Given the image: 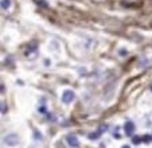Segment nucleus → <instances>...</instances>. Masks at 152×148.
<instances>
[{"instance_id":"f03ea898","label":"nucleus","mask_w":152,"mask_h":148,"mask_svg":"<svg viewBox=\"0 0 152 148\" xmlns=\"http://www.w3.org/2000/svg\"><path fill=\"white\" fill-rule=\"evenodd\" d=\"M3 141H4V144L8 145V147H15V145H18L20 143V139L16 133H8L7 136H4Z\"/></svg>"},{"instance_id":"423d86ee","label":"nucleus","mask_w":152,"mask_h":148,"mask_svg":"<svg viewBox=\"0 0 152 148\" xmlns=\"http://www.w3.org/2000/svg\"><path fill=\"white\" fill-rule=\"evenodd\" d=\"M100 135H101V131L98 129V131H96V132H92V133H89V140H97L98 137H100Z\"/></svg>"},{"instance_id":"39448f33","label":"nucleus","mask_w":152,"mask_h":148,"mask_svg":"<svg viewBox=\"0 0 152 148\" xmlns=\"http://www.w3.org/2000/svg\"><path fill=\"white\" fill-rule=\"evenodd\" d=\"M66 143L70 145V147H73V148H77L78 145H80V141H78V139L75 136H72V135L66 137Z\"/></svg>"},{"instance_id":"0eeeda50","label":"nucleus","mask_w":152,"mask_h":148,"mask_svg":"<svg viewBox=\"0 0 152 148\" xmlns=\"http://www.w3.org/2000/svg\"><path fill=\"white\" fill-rule=\"evenodd\" d=\"M10 6H11V1H10V0H1V8L3 10L10 8Z\"/></svg>"},{"instance_id":"9b49d317","label":"nucleus","mask_w":152,"mask_h":148,"mask_svg":"<svg viewBox=\"0 0 152 148\" xmlns=\"http://www.w3.org/2000/svg\"><path fill=\"white\" fill-rule=\"evenodd\" d=\"M45 65L49 66V65H50V61H49V59H46V61H45Z\"/></svg>"},{"instance_id":"9d476101","label":"nucleus","mask_w":152,"mask_h":148,"mask_svg":"<svg viewBox=\"0 0 152 148\" xmlns=\"http://www.w3.org/2000/svg\"><path fill=\"white\" fill-rule=\"evenodd\" d=\"M118 54H120L121 57H123V55H126V50H125V48H123V50H120V53H118Z\"/></svg>"},{"instance_id":"f8f14e48","label":"nucleus","mask_w":152,"mask_h":148,"mask_svg":"<svg viewBox=\"0 0 152 148\" xmlns=\"http://www.w3.org/2000/svg\"><path fill=\"white\" fill-rule=\"evenodd\" d=\"M121 148H129V145H123Z\"/></svg>"},{"instance_id":"ddd939ff","label":"nucleus","mask_w":152,"mask_h":148,"mask_svg":"<svg viewBox=\"0 0 152 148\" xmlns=\"http://www.w3.org/2000/svg\"><path fill=\"white\" fill-rule=\"evenodd\" d=\"M151 92H152V85H151Z\"/></svg>"},{"instance_id":"f257e3e1","label":"nucleus","mask_w":152,"mask_h":148,"mask_svg":"<svg viewBox=\"0 0 152 148\" xmlns=\"http://www.w3.org/2000/svg\"><path fill=\"white\" fill-rule=\"evenodd\" d=\"M38 46H39V43L37 40H31V42H28L26 45V47H24V57L27 59H35L38 57Z\"/></svg>"},{"instance_id":"7ed1b4c3","label":"nucleus","mask_w":152,"mask_h":148,"mask_svg":"<svg viewBox=\"0 0 152 148\" xmlns=\"http://www.w3.org/2000/svg\"><path fill=\"white\" fill-rule=\"evenodd\" d=\"M74 98H75V94H74V92H73V90L67 89V90L63 92V94H62V101H63L65 104L73 103V101H74Z\"/></svg>"},{"instance_id":"1a4fd4ad","label":"nucleus","mask_w":152,"mask_h":148,"mask_svg":"<svg viewBox=\"0 0 152 148\" xmlns=\"http://www.w3.org/2000/svg\"><path fill=\"white\" fill-rule=\"evenodd\" d=\"M7 112V105H6V103H1V113H6Z\"/></svg>"},{"instance_id":"6e6552de","label":"nucleus","mask_w":152,"mask_h":148,"mask_svg":"<svg viewBox=\"0 0 152 148\" xmlns=\"http://www.w3.org/2000/svg\"><path fill=\"white\" fill-rule=\"evenodd\" d=\"M34 136H35V139L42 140V135H40V132H39V131H34Z\"/></svg>"},{"instance_id":"20e7f679","label":"nucleus","mask_w":152,"mask_h":148,"mask_svg":"<svg viewBox=\"0 0 152 148\" xmlns=\"http://www.w3.org/2000/svg\"><path fill=\"white\" fill-rule=\"evenodd\" d=\"M124 132H125L128 136H132L133 132H135V124L132 121H126L125 125H124Z\"/></svg>"}]
</instances>
